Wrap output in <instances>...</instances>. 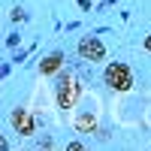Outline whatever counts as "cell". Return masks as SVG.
Listing matches in <instances>:
<instances>
[{
	"mask_svg": "<svg viewBox=\"0 0 151 151\" xmlns=\"http://www.w3.org/2000/svg\"><path fill=\"white\" fill-rule=\"evenodd\" d=\"M79 97H82V88H79V82H76V76H73L70 70H64V73L58 76V85H55V100H58V109H60V112L76 109Z\"/></svg>",
	"mask_w": 151,
	"mask_h": 151,
	"instance_id": "cell-1",
	"label": "cell"
},
{
	"mask_svg": "<svg viewBox=\"0 0 151 151\" xmlns=\"http://www.w3.org/2000/svg\"><path fill=\"white\" fill-rule=\"evenodd\" d=\"M103 82L112 88V91H130L133 88V70L124 64V60H112L103 73Z\"/></svg>",
	"mask_w": 151,
	"mask_h": 151,
	"instance_id": "cell-2",
	"label": "cell"
},
{
	"mask_svg": "<svg viewBox=\"0 0 151 151\" xmlns=\"http://www.w3.org/2000/svg\"><path fill=\"white\" fill-rule=\"evenodd\" d=\"M79 58L82 60H91V64H100L106 60V45L100 36H82L79 40Z\"/></svg>",
	"mask_w": 151,
	"mask_h": 151,
	"instance_id": "cell-3",
	"label": "cell"
},
{
	"mask_svg": "<svg viewBox=\"0 0 151 151\" xmlns=\"http://www.w3.org/2000/svg\"><path fill=\"white\" fill-rule=\"evenodd\" d=\"M9 124H12V130H15L18 136H33L36 133V118L24 106H15L9 112Z\"/></svg>",
	"mask_w": 151,
	"mask_h": 151,
	"instance_id": "cell-4",
	"label": "cell"
},
{
	"mask_svg": "<svg viewBox=\"0 0 151 151\" xmlns=\"http://www.w3.org/2000/svg\"><path fill=\"white\" fill-rule=\"evenodd\" d=\"M73 127L79 130V133H91V130H97V109H82L79 115L73 118Z\"/></svg>",
	"mask_w": 151,
	"mask_h": 151,
	"instance_id": "cell-5",
	"label": "cell"
},
{
	"mask_svg": "<svg viewBox=\"0 0 151 151\" xmlns=\"http://www.w3.org/2000/svg\"><path fill=\"white\" fill-rule=\"evenodd\" d=\"M60 67H64V55L60 52H52V55H45L40 60V76H55Z\"/></svg>",
	"mask_w": 151,
	"mask_h": 151,
	"instance_id": "cell-6",
	"label": "cell"
},
{
	"mask_svg": "<svg viewBox=\"0 0 151 151\" xmlns=\"http://www.w3.org/2000/svg\"><path fill=\"white\" fill-rule=\"evenodd\" d=\"M18 42H21L18 33H9V36H6V45H9V48H18Z\"/></svg>",
	"mask_w": 151,
	"mask_h": 151,
	"instance_id": "cell-7",
	"label": "cell"
},
{
	"mask_svg": "<svg viewBox=\"0 0 151 151\" xmlns=\"http://www.w3.org/2000/svg\"><path fill=\"white\" fill-rule=\"evenodd\" d=\"M21 18H27V12H24L21 6H15V9H12V21H21Z\"/></svg>",
	"mask_w": 151,
	"mask_h": 151,
	"instance_id": "cell-8",
	"label": "cell"
},
{
	"mask_svg": "<svg viewBox=\"0 0 151 151\" xmlns=\"http://www.w3.org/2000/svg\"><path fill=\"white\" fill-rule=\"evenodd\" d=\"M145 52H151V33L145 36Z\"/></svg>",
	"mask_w": 151,
	"mask_h": 151,
	"instance_id": "cell-9",
	"label": "cell"
},
{
	"mask_svg": "<svg viewBox=\"0 0 151 151\" xmlns=\"http://www.w3.org/2000/svg\"><path fill=\"white\" fill-rule=\"evenodd\" d=\"M3 145H6V139H3V136H0V148H3Z\"/></svg>",
	"mask_w": 151,
	"mask_h": 151,
	"instance_id": "cell-10",
	"label": "cell"
}]
</instances>
